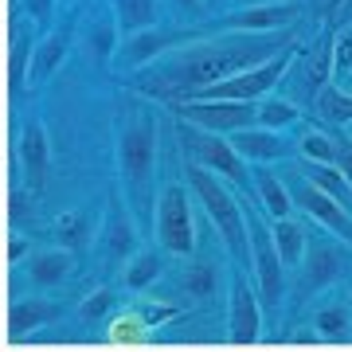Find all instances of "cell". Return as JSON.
<instances>
[{
	"label": "cell",
	"mask_w": 352,
	"mask_h": 352,
	"mask_svg": "<svg viewBox=\"0 0 352 352\" xmlns=\"http://www.w3.org/2000/svg\"><path fill=\"white\" fill-rule=\"evenodd\" d=\"M286 71H289V55L278 51L266 63L251 67V71H243V75H235V78H227V82H215V87H208L204 94L212 102H254V98H266V94L282 82Z\"/></svg>",
	"instance_id": "1"
},
{
	"label": "cell",
	"mask_w": 352,
	"mask_h": 352,
	"mask_svg": "<svg viewBox=\"0 0 352 352\" xmlns=\"http://www.w3.org/2000/svg\"><path fill=\"white\" fill-rule=\"evenodd\" d=\"M188 113L212 133H239L251 122H258V106H251V102H200Z\"/></svg>",
	"instance_id": "2"
},
{
	"label": "cell",
	"mask_w": 352,
	"mask_h": 352,
	"mask_svg": "<svg viewBox=\"0 0 352 352\" xmlns=\"http://www.w3.org/2000/svg\"><path fill=\"white\" fill-rule=\"evenodd\" d=\"M289 192V200L294 204H302L305 212H314L321 223H329L337 235H344V239H352V223H349V212H340L337 204L329 200L321 188H314L309 180H294V188H286Z\"/></svg>",
	"instance_id": "3"
},
{
	"label": "cell",
	"mask_w": 352,
	"mask_h": 352,
	"mask_svg": "<svg viewBox=\"0 0 352 352\" xmlns=\"http://www.w3.org/2000/svg\"><path fill=\"white\" fill-rule=\"evenodd\" d=\"M298 20V4H258V8H243L231 16L235 28H251V32H274V28H289Z\"/></svg>",
	"instance_id": "4"
},
{
	"label": "cell",
	"mask_w": 352,
	"mask_h": 352,
	"mask_svg": "<svg viewBox=\"0 0 352 352\" xmlns=\"http://www.w3.org/2000/svg\"><path fill=\"white\" fill-rule=\"evenodd\" d=\"M196 188L204 192V200H208V208L215 212V219H219V227L227 231V239L235 243V247H243V227H239V212H235V204H231V196H227L223 188H215L208 176H196Z\"/></svg>",
	"instance_id": "5"
},
{
	"label": "cell",
	"mask_w": 352,
	"mask_h": 352,
	"mask_svg": "<svg viewBox=\"0 0 352 352\" xmlns=\"http://www.w3.org/2000/svg\"><path fill=\"white\" fill-rule=\"evenodd\" d=\"M164 231H168V243L176 251H188L192 247V231H188V204H184V192L173 188L168 200H164Z\"/></svg>",
	"instance_id": "6"
},
{
	"label": "cell",
	"mask_w": 352,
	"mask_h": 352,
	"mask_svg": "<svg viewBox=\"0 0 352 352\" xmlns=\"http://www.w3.org/2000/svg\"><path fill=\"white\" fill-rule=\"evenodd\" d=\"M235 149H239L243 157H251V161L266 164V161H274V157H282L286 145H282V138L270 133V129H254V133H239V138H235Z\"/></svg>",
	"instance_id": "7"
},
{
	"label": "cell",
	"mask_w": 352,
	"mask_h": 352,
	"mask_svg": "<svg viewBox=\"0 0 352 352\" xmlns=\"http://www.w3.org/2000/svg\"><path fill=\"white\" fill-rule=\"evenodd\" d=\"M305 180H309L314 188L325 192V196H329L333 204H337V208H349V200H352V184L344 180V173H340V168H333V164H314Z\"/></svg>",
	"instance_id": "8"
},
{
	"label": "cell",
	"mask_w": 352,
	"mask_h": 352,
	"mask_svg": "<svg viewBox=\"0 0 352 352\" xmlns=\"http://www.w3.org/2000/svg\"><path fill=\"white\" fill-rule=\"evenodd\" d=\"M258 192H263L266 208H270V212H274L278 219H282V215H286L289 208H294V200H289L286 184H282L278 176H270V173H266V168H263V173H258Z\"/></svg>",
	"instance_id": "9"
},
{
	"label": "cell",
	"mask_w": 352,
	"mask_h": 352,
	"mask_svg": "<svg viewBox=\"0 0 352 352\" xmlns=\"http://www.w3.org/2000/svg\"><path fill=\"white\" fill-rule=\"evenodd\" d=\"M274 243H278V258L282 263H298V254H302V227L289 223V219H278Z\"/></svg>",
	"instance_id": "10"
},
{
	"label": "cell",
	"mask_w": 352,
	"mask_h": 352,
	"mask_svg": "<svg viewBox=\"0 0 352 352\" xmlns=\"http://www.w3.org/2000/svg\"><path fill=\"white\" fill-rule=\"evenodd\" d=\"M294 122H298V110H294L289 102H263V106H258V126L270 129V133L282 129V126H294Z\"/></svg>",
	"instance_id": "11"
},
{
	"label": "cell",
	"mask_w": 352,
	"mask_h": 352,
	"mask_svg": "<svg viewBox=\"0 0 352 352\" xmlns=\"http://www.w3.org/2000/svg\"><path fill=\"white\" fill-rule=\"evenodd\" d=\"M302 153H305V157H314L317 164H333V161H337V141L325 138V133H305V138H302Z\"/></svg>",
	"instance_id": "12"
},
{
	"label": "cell",
	"mask_w": 352,
	"mask_h": 352,
	"mask_svg": "<svg viewBox=\"0 0 352 352\" xmlns=\"http://www.w3.org/2000/svg\"><path fill=\"white\" fill-rule=\"evenodd\" d=\"M321 110H325L333 122H352V94L325 87L321 90Z\"/></svg>",
	"instance_id": "13"
},
{
	"label": "cell",
	"mask_w": 352,
	"mask_h": 352,
	"mask_svg": "<svg viewBox=\"0 0 352 352\" xmlns=\"http://www.w3.org/2000/svg\"><path fill=\"white\" fill-rule=\"evenodd\" d=\"M235 321H239L243 337H254V329H258V309H254L247 286H239V294H235Z\"/></svg>",
	"instance_id": "14"
},
{
	"label": "cell",
	"mask_w": 352,
	"mask_h": 352,
	"mask_svg": "<svg viewBox=\"0 0 352 352\" xmlns=\"http://www.w3.org/2000/svg\"><path fill=\"white\" fill-rule=\"evenodd\" d=\"M258 270H263V286L270 298H278V254L266 247V239L258 243Z\"/></svg>",
	"instance_id": "15"
},
{
	"label": "cell",
	"mask_w": 352,
	"mask_h": 352,
	"mask_svg": "<svg viewBox=\"0 0 352 352\" xmlns=\"http://www.w3.org/2000/svg\"><path fill=\"white\" fill-rule=\"evenodd\" d=\"M329 67H333L337 75L352 71V28L344 32V36H337V39H333V55H329Z\"/></svg>",
	"instance_id": "16"
},
{
	"label": "cell",
	"mask_w": 352,
	"mask_h": 352,
	"mask_svg": "<svg viewBox=\"0 0 352 352\" xmlns=\"http://www.w3.org/2000/svg\"><path fill=\"white\" fill-rule=\"evenodd\" d=\"M208 157H212V161L219 164V168H223V173H231V176H239V180H243L239 161H235V153L227 149L223 141H208Z\"/></svg>",
	"instance_id": "17"
},
{
	"label": "cell",
	"mask_w": 352,
	"mask_h": 352,
	"mask_svg": "<svg viewBox=\"0 0 352 352\" xmlns=\"http://www.w3.org/2000/svg\"><path fill=\"white\" fill-rule=\"evenodd\" d=\"M344 321H349V314H344V309H325V314H321V333L340 337V333H344Z\"/></svg>",
	"instance_id": "18"
},
{
	"label": "cell",
	"mask_w": 352,
	"mask_h": 352,
	"mask_svg": "<svg viewBox=\"0 0 352 352\" xmlns=\"http://www.w3.org/2000/svg\"><path fill=\"white\" fill-rule=\"evenodd\" d=\"M118 4H122V12L129 20H145L149 16V0H118Z\"/></svg>",
	"instance_id": "19"
},
{
	"label": "cell",
	"mask_w": 352,
	"mask_h": 352,
	"mask_svg": "<svg viewBox=\"0 0 352 352\" xmlns=\"http://www.w3.org/2000/svg\"><path fill=\"white\" fill-rule=\"evenodd\" d=\"M266 4H294V0H266Z\"/></svg>",
	"instance_id": "20"
},
{
	"label": "cell",
	"mask_w": 352,
	"mask_h": 352,
	"mask_svg": "<svg viewBox=\"0 0 352 352\" xmlns=\"http://www.w3.org/2000/svg\"><path fill=\"white\" fill-rule=\"evenodd\" d=\"M180 4H188V8H192V4H196V0H180Z\"/></svg>",
	"instance_id": "21"
}]
</instances>
